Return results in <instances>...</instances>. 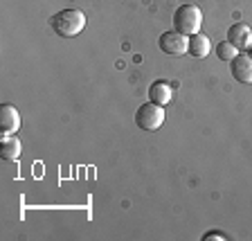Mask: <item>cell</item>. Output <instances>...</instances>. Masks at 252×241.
<instances>
[{
    "instance_id": "cell-1",
    "label": "cell",
    "mask_w": 252,
    "mask_h": 241,
    "mask_svg": "<svg viewBox=\"0 0 252 241\" xmlns=\"http://www.w3.org/2000/svg\"><path fill=\"white\" fill-rule=\"evenodd\" d=\"M50 25L63 38H72L86 27V14L81 9H63L50 18Z\"/></svg>"
},
{
    "instance_id": "cell-2",
    "label": "cell",
    "mask_w": 252,
    "mask_h": 241,
    "mask_svg": "<svg viewBox=\"0 0 252 241\" xmlns=\"http://www.w3.org/2000/svg\"><path fill=\"white\" fill-rule=\"evenodd\" d=\"M200 25H203V11L196 5H183L173 14V27H176V32L185 34V36L198 34Z\"/></svg>"
},
{
    "instance_id": "cell-3",
    "label": "cell",
    "mask_w": 252,
    "mask_h": 241,
    "mask_svg": "<svg viewBox=\"0 0 252 241\" xmlns=\"http://www.w3.org/2000/svg\"><path fill=\"white\" fill-rule=\"evenodd\" d=\"M135 124L142 131H158L164 124V106L153 104V102L142 104L135 113Z\"/></svg>"
},
{
    "instance_id": "cell-4",
    "label": "cell",
    "mask_w": 252,
    "mask_h": 241,
    "mask_svg": "<svg viewBox=\"0 0 252 241\" xmlns=\"http://www.w3.org/2000/svg\"><path fill=\"white\" fill-rule=\"evenodd\" d=\"M160 50L171 57H180V54L189 52V36L180 34V32H164L160 36Z\"/></svg>"
},
{
    "instance_id": "cell-5",
    "label": "cell",
    "mask_w": 252,
    "mask_h": 241,
    "mask_svg": "<svg viewBox=\"0 0 252 241\" xmlns=\"http://www.w3.org/2000/svg\"><path fill=\"white\" fill-rule=\"evenodd\" d=\"M227 41L236 47V50H250L252 45V30L246 23H234L227 30Z\"/></svg>"
},
{
    "instance_id": "cell-6",
    "label": "cell",
    "mask_w": 252,
    "mask_h": 241,
    "mask_svg": "<svg viewBox=\"0 0 252 241\" xmlns=\"http://www.w3.org/2000/svg\"><path fill=\"white\" fill-rule=\"evenodd\" d=\"M0 129H2L5 136H14V133L21 129V113L11 104L0 106Z\"/></svg>"
},
{
    "instance_id": "cell-7",
    "label": "cell",
    "mask_w": 252,
    "mask_h": 241,
    "mask_svg": "<svg viewBox=\"0 0 252 241\" xmlns=\"http://www.w3.org/2000/svg\"><path fill=\"white\" fill-rule=\"evenodd\" d=\"M232 74L241 84H252V57L250 54H236L232 59Z\"/></svg>"
},
{
    "instance_id": "cell-8",
    "label": "cell",
    "mask_w": 252,
    "mask_h": 241,
    "mask_svg": "<svg viewBox=\"0 0 252 241\" xmlns=\"http://www.w3.org/2000/svg\"><path fill=\"white\" fill-rule=\"evenodd\" d=\"M21 151H23V144L18 138L14 136H5L2 133V138H0V156H2V160H16V158H21Z\"/></svg>"
},
{
    "instance_id": "cell-9",
    "label": "cell",
    "mask_w": 252,
    "mask_h": 241,
    "mask_svg": "<svg viewBox=\"0 0 252 241\" xmlns=\"http://www.w3.org/2000/svg\"><path fill=\"white\" fill-rule=\"evenodd\" d=\"M149 97H151L153 104L167 106L173 97V88L167 81H156V84H151V88H149Z\"/></svg>"
},
{
    "instance_id": "cell-10",
    "label": "cell",
    "mask_w": 252,
    "mask_h": 241,
    "mask_svg": "<svg viewBox=\"0 0 252 241\" xmlns=\"http://www.w3.org/2000/svg\"><path fill=\"white\" fill-rule=\"evenodd\" d=\"M210 50H212V43L205 34L198 32V34H194V36H189V54H191V57L203 59V57L210 54Z\"/></svg>"
},
{
    "instance_id": "cell-11",
    "label": "cell",
    "mask_w": 252,
    "mask_h": 241,
    "mask_svg": "<svg viewBox=\"0 0 252 241\" xmlns=\"http://www.w3.org/2000/svg\"><path fill=\"white\" fill-rule=\"evenodd\" d=\"M216 54H219V59H223V61H232V59L239 54V50H236L230 41H223L216 45Z\"/></svg>"
},
{
    "instance_id": "cell-12",
    "label": "cell",
    "mask_w": 252,
    "mask_h": 241,
    "mask_svg": "<svg viewBox=\"0 0 252 241\" xmlns=\"http://www.w3.org/2000/svg\"><path fill=\"white\" fill-rule=\"evenodd\" d=\"M203 239H205V241H214V239H219V241H225L227 237L223 235V232H207V235H205Z\"/></svg>"
},
{
    "instance_id": "cell-13",
    "label": "cell",
    "mask_w": 252,
    "mask_h": 241,
    "mask_svg": "<svg viewBox=\"0 0 252 241\" xmlns=\"http://www.w3.org/2000/svg\"><path fill=\"white\" fill-rule=\"evenodd\" d=\"M250 57H252V45H250Z\"/></svg>"
}]
</instances>
